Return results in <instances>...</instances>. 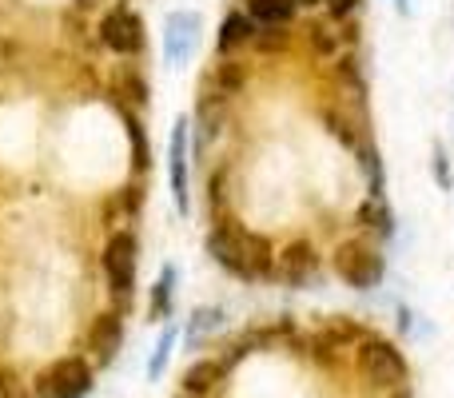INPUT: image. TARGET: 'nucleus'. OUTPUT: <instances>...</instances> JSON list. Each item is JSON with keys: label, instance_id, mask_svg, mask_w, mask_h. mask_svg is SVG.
<instances>
[{"label": "nucleus", "instance_id": "obj_1", "mask_svg": "<svg viewBox=\"0 0 454 398\" xmlns=\"http://www.w3.org/2000/svg\"><path fill=\"white\" fill-rule=\"evenodd\" d=\"M207 251H212L215 263H220L223 271H231L235 279H271L275 275L271 243H267L263 235L243 231V227H235V223L212 227V235H207Z\"/></svg>", "mask_w": 454, "mask_h": 398}, {"label": "nucleus", "instance_id": "obj_2", "mask_svg": "<svg viewBox=\"0 0 454 398\" xmlns=\"http://www.w3.org/2000/svg\"><path fill=\"white\" fill-rule=\"evenodd\" d=\"M331 267H335V275L347 283L351 291H375L379 283H383L387 275V263L383 255H379L375 243L367 239H347L335 247V259H331Z\"/></svg>", "mask_w": 454, "mask_h": 398}, {"label": "nucleus", "instance_id": "obj_3", "mask_svg": "<svg viewBox=\"0 0 454 398\" xmlns=\"http://www.w3.org/2000/svg\"><path fill=\"white\" fill-rule=\"evenodd\" d=\"M355 351H359V375L367 378L375 391H395V386L407 383V359H403V351H395L387 339L367 335Z\"/></svg>", "mask_w": 454, "mask_h": 398}, {"label": "nucleus", "instance_id": "obj_4", "mask_svg": "<svg viewBox=\"0 0 454 398\" xmlns=\"http://www.w3.org/2000/svg\"><path fill=\"white\" fill-rule=\"evenodd\" d=\"M92 391V367H88V359H76V355H68V359H56L52 367H44L36 375V398H88Z\"/></svg>", "mask_w": 454, "mask_h": 398}, {"label": "nucleus", "instance_id": "obj_5", "mask_svg": "<svg viewBox=\"0 0 454 398\" xmlns=\"http://www.w3.org/2000/svg\"><path fill=\"white\" fill-rule=\"evenodd\" d=\"M136 259H140V243H136L132 231H116L104 247V275H108V287L116 291L120 303L132 299V287H136Z\"/></svg>", "mask_w": 454, "mask_h": 398}, {"label": "nucleus", "instance_id": "obj_6", "mask_svg": "<svg viewBox=\"0 0 454 398\" xmlns=\"http://www.w3.org/2000/svg\"><path fill=\"white\" fill-rule=\"evenodd\" d=\"M100 40L120 56H132L144 48V20L132 12V8H112L108 16L100 20Z\"/></svg>", "mask_w": 454, "mask_h": 398}, {"label": "nucleus", "instance_id": "obj_7", "mask_svg": "<svg viewBox=\"0 0 454 398\" xmlns=\"http://www.w3.org/2000/svg\"><path fill=\"white\" fill-rule=\"evenodd\" d=\"M315 271H319V255H315V247L307 239H295V243H287V247L275 255V275L271 279L287 283V287H303V283L315 279Z\"/></svg>", "mask_w": 454, "mask_h": 398}, {"label": "nucleus", "instance_id": "obj_8", "mask_svg": "<svg viewBox=\"0 0 454 398\" xmlns=\"http://www.w3.org/2000/svg\"><path fill=\"white\" fill-rule=\"evenodd\" d=\"M200 40V16L196 12H172L164 24V52L168 64H184L192 52H196Z\"/></svg>", "mask_w": 454, "mask_h": 398}, {"label": "nucleus", "instance_id": "obj_9", "mask_svg": "<svg viewBox=\"0 0 454 398\" xmlns=\"http://www.w3.org/2000/svg\"><path fill=\"white\" fill-rule=\"evenodd\" d=\"M120 343H124V319H120V311H104L88 331V351L96 355V363H112Z\"/></svg>", "mask_w": 454, "mask_h": 398}, {"label": "nucleus", "instance_id": "obj_10", "mask_svg": "<svg viewBox=\"0 0 454 398\" xmlns=\"http://www.w3.org/2000/svg\"><path fill=\"white\" fill-rule=\"evenodd\" d=\"M243 84H247V68H243L239 60L212 64V72H207V80H204L207 100H227V96H235Z\"/></svg>", "mask_w": 454, "mask_h": 398}, {"label": "nucleus", "instance_id": "obj_11", "mask_svg": "<svg viewBox=\"0 0 454 398\" xmlns=\"http://www.w3.org/2000/svg\"><path fill=\"white\" fill-rule=\"evenodd\" d=\"M172 191L180 211H188V120H180L172 132Z\"/></svg>", "mask_w": 454, "mask_h": 398}, {"label": "nucleus", "instance_id": "obj_12", "mask_svg": "<svg viewBox=\"0 0 454 398\" xmlns=\"http://www.w3.org/2000/svg\"><path fill=\"white\" fill-rule=\"evenodd\" d=\"M227 375V367L220 359H200L196 367L184 375V394H192V398H204V394H212L215 391V383Z\"/></svg>", "mask_w": 454, "mask_h": 398}, {"label": "nucleus", "instance_id": "obj_13", "mask_svg": "<svg viewBox=\"0 0 454 398\" xmlns=\"http://www.w3.org/2000/svg\"><path fill=\"white\" fill-rule=\"evenodd\" d=\"M251 36H255V20H251L247 12H231V16H223V24H220V40H215V48H220L223 56H231L235 48L251 44Z\"/></svg>", "mask_w": 454, "mask_h": 398}, {"label": "nucleus", "instance_id": "obj_14", "mask_svg": "<svg viewBox=\"0 0 454 398\" xmlns=\"http://www.w3.org/2000/svg\"><path fill=\"white\" fill-rule=\"evenodd\" d=\"M295 8V0H247V16L255 24H287Z\"/></svg>", "mask_w": 454, "mask_h": 398}, {"label": "nucleus", "instance_id": "obj_15", "mask_svg": "<svg viewBox=\"0 0 454 398\" xmlns=\"http://www.w3.org/2000/svg\"><path fill=\"white\" fill-rule=\"evenodd\" d=\"M116 88H120V96H124L128 104H136V108L148 104V80H144L136 68H120L116 72Z\"/></svg>", "mask_w": 454, "mask_h": 398}, {"label": "nucleus", "instance_id": "obj_16", "mask_svg": "<svg viewBox=\"0 0 454 398\" xmlns=\"http://www.w3.org/2000/svg\"><path fill=\"white\" fill-rule=\"evenodd\" d=\"M359 223L367 227V231H375L379 239H387V235L395 231V223H391V211L383 207L379 199H371V203H363V211H359Z\"/></svg>", "mask_w": 454, "mask_h": 398}, {"label": "nucleus", "instance_id": "obj_17", "mask_svg": "<svg viewBox=\"0 0 454 398\" xmlns=\"http://www.w3.org/2000/svg\"><path fill=\"white\" fill-rule=\"evenodd\" d=\"M172 287H176V267H164L156 291H152V319H168V311H172Z\"/></svg>", "mask_w": 454, "mask_h": 398}, {"label": "nucleus", "instance_id": "obj_18", "mask_svg": "<svg viewBox=\"0 0 454 398\" xmlns=\"http://www.w3.org/2000/svg\"><path fill=\"white\" fill-rule=\"evenodd\" d=\"M307 44L319 56H335L343 48V32H331L327 24H315V28H307Z\"/></svg>", "mask_w": 454, "mask_h": 398}, {"label": "nucleus", "instance_id": "obj_19", "mask_svg": "<svg viewBox=\"0 0 454 398\" xmlns=\"http://www.w3.org/2000/svg\"><path fill=\"white\" fill-rule=\"evenodd\" d=\"M323 124H327V132L335 136L343 148H359V132H355V124L347 116H339V112H323Z\"/></svg>", "mask_w": 454, "mask_h": 398}, {"label": "nucleus", "instance_id": "obj_20", "mask_svg": "<svg viewBox=\"0 0 454 398\" xmlns=\"http://www.w3.org/2000/svg\"><path fill=\"white\" fill-rule=\"evenodd\" d=\"M251 44L263 48V52H275V48H283V44H287V36H283V24H263V28H255Z\"/></svg>", "mask_w": 454, "mask_h": 398}, {"label": "nucleus", "instance_id": "obj_21", "mask_svg": "<svg viewBox=\"0 0 454 398\" xmlns=\"http://www.w3.org/2000/svg\"><path fill=\"white\" fill-rule=\"evenodd\" d=\"M172 343H176V327H168L164 335H160V343H156V355H152V367H148L152 378L164 375V363H168V355H172Z\"/></svg>", "mask_w": 454, "mask_h": 398}, {"label": "nucleus", "instance_id": "obj_22", "mask_svg": "<svg viewBox=\"0 0 454 398\" xmlns=\"http://www.w3.org/2000/svg\"><path fill=\"white\" fill-rule=\"evenodd\" d=\"M220 319H223V315H220V311H212V307H207V311H196V319H192V327H188V339L196 343L200 335H207V331L220 327Z\"/></svg>", "mask_w": 454, "mask_h": 398}, {"label": "nucleus", "instance_id": "obj_23", "mask_svg": "<svg viewBox=\"0 0 454 398\" xmlns=\"http://www.w3.org/2000/svg\"><path fill=\"white\" fill-rule=\"evenodd\" d=\"M434 180L442 183V191H450L454 188V176H450V164H447V156L442 152H434Z\"/></svg>", "mask_w": 454, "mask_h": 398}, {"label": "nucleus", "instance_id": "obj_24", "mask_svg": "<svg viewBox=\"0 0 454 398\" xmlns=\"http://www.w3.org/2000/svg\"><path fill=\"white\" fill-rule=\"evenodd\" d=\"M327 4V12L335 16V20H343V16H351L355 8H359V0H323Z\"/></svg>", "mask_w": 454, "mask_h": 398}, {"label": "nucleus", "instance_id": "obj_25", "mask_svg": "<svg viewBox=\"0 0 454 398\" xmlns=\"http://www.w3.org/2000/svg\"><path fill=\"white\" fill-rule=\"evenodd\" d=\"M391 398H411V391H407V386H395Z\"/></svg>", "mask_w": 454, "mask_h": 398}, {"label": "nucleus", "instance_id": "obj_26", "mask_svg": "<svg viewBox=\"0 0 454 398\" xmlns=\"http://www.w3.org/2000/svg\"><path fill=\"white\" fill-rule=\"evenodd\" d=\"M104 0H80V8H100Z\"/></svg>", "mask_w": 454, "mask_h": 398}, {"label": "nucleus", "instance_id": "obj_27", "mask_svg": "<svg viewBox=\"0 0 454 398\" xmlns=\"http://www.w3.org/2000/svg\"><path fill=\"white\" fill-rule=\"evenodd\" d=\"M295 4H307V8H311V4H323V0H295Z\"/></svg>", "mask_w": 454, "mask_h": 398}]
</instances>
